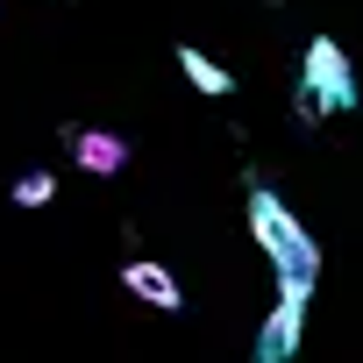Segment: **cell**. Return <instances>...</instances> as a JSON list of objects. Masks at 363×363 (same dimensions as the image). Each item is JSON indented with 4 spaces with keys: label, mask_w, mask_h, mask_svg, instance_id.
I'll list each match as a JSON object with an SVG mask.
<instances>
[{
    "label": "cell",
    "mask_w": 363,
    "mask_h": 363,
    "mask_svg": "<svg viewBox=\"0 0 363 363\" xmlns=\"http://www.w3.org/2000/svg\"><path fill=\"white\" fill-rule=\"evenodd\" d=\"M250 235H257V250H264L271 271H278V299L306 306L313 285H320V250H313V235L299 228V214H292L271 186H250Z\"/></svg>",
    "instance_id": "obj_1"
},
{
    "label": "cell",
    "mask_w": 363,
    "mask_h": 363,
    "mask_svg": "<svg viewBox=\"0 0 363 363\" xmlns=\"http://www.w3.org/2000/svg\"><path fill=\"white\" fill-rule=\"evenodd\" d=\"M349 107H356V65H349V50L335 36H313L306 57H299V100H292V114L320 121V114H349Z\"/></svg>",
    "instance_id": "obj_2"
},
{
    "label": "cell",
    "mask_w": 363,
    "mask_h": 363,
    "mask_svg": "<svg viewBox=\"0 0 363 363\" xmlns=\"http://www.w3.org/2000/svg\"><path fill=\"white\" fill-rule=\"evenodd\" d=\"M72 157H79V171H93V178H121V171H128V143H121L114 128H72Z\"/></svg>",
    "instance_id": "obj_3"
},
{
    "label": "cell",
    "mask_w": 363,
    "mask_h": 363,
    "mask_svg": "<svg viewBox=\"0 0 363 363\" xmlns=\"http://www.w3.org/2000/svg\"><path fill=\"white\" fill-rule=\"evenodd\" d=\"M299 313H306V306L278 299V306H271V320L257 328V349H250V363H292V349H299Z\"/></svg>",
    "instance_id": "obj_4"
},
{
    "label": "cell",
    "mask_w": 363,
    "mask_h": 363,
    "mask_svg": "<svg viewBox=\"0 0 363 363\" xmlns=\"http://www.w3.org/2000/svg\"><path fill=\"white\" fill-rule=\"evenodd\" d=\"M121 285H128V292H135L143 306H157V313H178V306H186L178 278H171L164 264H143V257H135V264H121Z\"/></svg>",
    "instance_id": "obj_5"
},
{
    "label": "cell",
    "mask_w": 363,
    "mask_h": 363,
    "mask_svg": "<svg viewBox=\"0 0 363 363\" xmlns=\"http://www.w3.org/2000/svg\"><path fill=\"white\" fill-rule=\"evenodd\" d=\"M178 72H186V79H193V86H200L207 100H221V93H235V72H228V65H214V57H207L200 43H186V50H178Z\"/></svg>",
    "instance_id": "obj_6"
},
{
    "label": "cell",
    "mask_w": 363,
    "mask_h": 363,
    "mask_svg": "<svg viewBox=\"0 0 363 363\" xmlns=\"http://www.w3.org/2000/svg\"><path fill=\"white\" fill-rule=\"evenodd\" d=\"M8 200H15V207H50V200H57V178H50V171H22L15 186H8Z\"/></svg>",
    "instance_id": "obj_7"
}]
</instances>
